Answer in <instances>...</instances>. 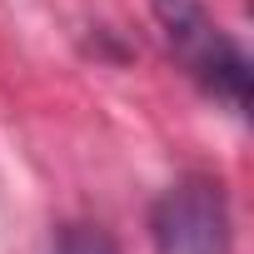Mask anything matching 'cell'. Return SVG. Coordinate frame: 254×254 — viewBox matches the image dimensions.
<instances>
[{
  "label": "cell",
  "instance_id": "cell-3",
  "mask_svg": "<svg viewBox=\"0 0 254 254\" xmlns=\"http://www.w3.org/2000/svg\"><path fill=\"white\" fill-rule=\"evenodd\" d=\"M50 254H120V244H115V234H110L105 224L70 219V224H60V229H55Z\"/></svg>",
  "mask_w": 254,
  "mask_h": 254
},
{
  "label": "cell",
  "instance_id": "cell-1",
  "mask_svg": "<svg viewBox=\"0 0 254 254\" xmlns=\"http://www.w3.org/2000/svg\"><path fill=\"white\" fill-rule=\"evenodd\" d=\"M160 40L170 60L194 80L204 100L229 110L234 120L249 115V55L244 45L204 10V0H150Z\"/></svg>",
  "mask_w": 254,
  "mask_h": 254
},
{
  "label": "cell",
  "instance_id": "cell-2",
  "mask_svg": "<svg viewBox=\"0 0 254 254\" xmlns=\"http://www.w3.org/2000/svg\"><path fill=\"white\" fill-rule=\"evenodd\" d=\"M155 254H234V209L219 175L190 170L150 204Z\"/></svg>",
  "mask_w": 254,
  "mask_h": 254
}]
</instances>
